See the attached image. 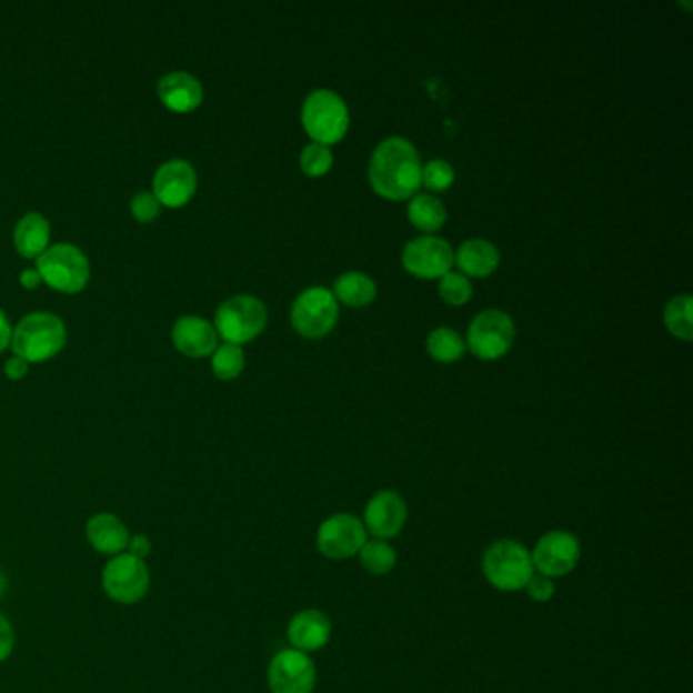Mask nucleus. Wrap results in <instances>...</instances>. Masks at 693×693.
<instances>
[{
  "instance_id": "30",
  "label": "nucleus",
  "mask_w": 693,
  "mask_h": 693,
  "mask_svg": "<svg viewBox=\"0 0 693 693\" xmlns=\"http://www.w3.org/2000/svg\"><path fill=\"white\" fill-rule=\"evenodd\" d=\"M440 295L450 305H464L472 298V283L462 273H448L440 279Z\"/></svg>"
},
{
  "instance_id": "3",
  "label": "nucleus",
  "mask_w": 693,
  "mask_h": 693,
  "mask_svg": "<svg viewBox=\"0 0 693 693\" xmlns=\"http://www.w3.org/2000/svg\"><path fill=\"white\" fill-rule=\"evenodd\" d=\"M66 344V325L53 313H31L12 332L14 356L27 362H43Z\"/></svg>"
},
{
  "instance_id": "31",
  "label": "nucleus",
  "mask_w": 693,
  "mask_h": 693,
  "mask_svg": "<svg viewBox=\"0 0 693 693\" xmlns=\"http://www.w3.org/2000/svg\"><path fill=\"white\" fill-rule=\"evenodd\" d=\"M161 210V203L153 192H139L131 202V212L139 222H151L155 220Z\"/></svg>"
},
{
  "instance_id": "28",
  "label": "nucleus",
  "mask_w": 693,
  "mask_h": 693,
  "mask_svg": "<svg viewBox=\"0 0 693 693\" xmlns=\"http://www.w3.org/2000/svg\"><path fill=\"white\" fill-rule=\"evenodd\" d=\"M332 163H334V153L325 144L310 143L299 157L301 171L310 178H322L332 169Z\"/></svg>"
},
{
  "instance_id": "26",
  "label": "nucleus",
  "mask_w": 693,
  "mask_h": 693,
  "mask_svg": "<svg viewBox=\"0 0 693 693\" xmlns=\"http://www.w3.org/2000/svg\"><path fill=\"white\" fill-rule=\"evenodd\" d=\"M692 308L690 295H677L665 305V325L671 334L683 342H690L693 338Z\"/></svg>"
},
{
  "instance_id": "10",
  "label": "nucleus",
  "mask_w": 693,
  "mask_h": 693,
  "mask_svg": "<svg viewBox=\"0 0 693 693\" xmlns=\"http://www.w3.org/2000/svg\"><path fill=\"white\" fill-rule=\"evenodd\" d=\"M514 342V322L509 313L486 310L479 313L468 330V346L482 360H499Z\"/></svg>"
},
{
  "instance_id": "13",
  "label": "nucleus",
  "mask_w": 693,
  "mask_h": 693,
  "mask_svg": "<svg viewBox=\"0 0 693 693\" xmlns=\"http://www.w3.org/2000/svg\"><path fill=\"white\" fill-rule=\"evenodd\" d=\"M403 267L419 279H442L454 264V251L443 239L419 237L406 242Z\"/></svg>"
},
{
  "instance_id": "34",
  "label": "nucleus",
  "mask_w": 693,
  "mask_h": 693,
  "mask_svg": "<svg viewBox=\"0 0 693 693\" xmlns=\"http://www.w3.org/2000/svg\"><path fill=\"white\" fill-rule=\"evenodd\" d=\"M151 551H153V545H151V539L143 535V533H139V535H132L129 539V545H127V551L124 553H129L132 558H137V560H147L149 555H151Z\"/></svg>"
},
{
  "instance_id": "38",
  "label": "nucleus",
  "mask_w": 693,
  "mask_h": 693,
  "mask_svg": "<svg viewBox=\"0 0 693 693\" xmlns=\"http://www.w3.org/2000/svg\"><path fill=\"white\" fill-rule=\"evenodd\" d=\"M4 592H7V578L0 572V596H4Z\"/></svg>"
},
{
  "instance_id": "8",
  "label": "nucleus",
  "mask_w": 693,
  "mask_h": 693,
  "mask_svg": "<svg viewBox=\"0 0 693 693\" xmlns=\"http://www.w3.org/2000/svg\"><path fill=\"white\" fill-rule=\"evenodd\" d=\"M338 301L325 288H310L299 293L291 308V323L305 338H323L334 330L338 322Z\"/></svg>"
},
{
  "instance_id": "29",
  "label": "nucleus",
  "mask_w": 693,
  "mask_h": 693,
  "mask_svg": "<svg viewBox=\"0 0 693 693\" xmlns=\"http://www.w3.org/2000/svg\"><path fill=\"white\" fill-rule=\"evenodd\" d=\"M454 180V168L443 159H433L425 168H421V185L430 188L433 192L448 190Z\"/></svg>"
},
{
  "instance_id": "4",
  "label": "nucleus",
  "mask_w": 693,
  "mask_h": 693,
  "mask_svg": "<svg viewBox=\"0 0 693 693\" xmlns=\"http://www.w3.org/2000/svg\"><path fill=\"white\" fill-rule=\"evenodd\" d=\"M301 122L313 143H340L350 127L346 102L332 90H315L303 102Z\"/></svg>"
},
{
  "instance_id": "2",
  "label": "nucleus",
  "mask_w": 693,
  "mask_h": 693,
  "mask_svg": "<svg viewBox=\"0 0 693 693\" xmlns=\"http://www.w3.org/2000/svg\"><path fill=\"white\" fill-rule=\"evenodd\" d=\"M482 574L492 587L501 592H521L535 574L531 551L519 541L501 539L484 551Z\"/></svg>"
},
{
  "instance_id": "5",
  "label": "nucleus",
  "mask_w": 693,
  "mask_h": 693,
  "mask_svg": "<svg viewBox=\"0 0 693 693\" xmlns=\"http://www.w3.org/2000/svg\"><path fill=\"white\" fill-rule=\"evenodd\" d=\"M37 273L61 293H78L90 279V264L78 247L60 242L37 259Z\"/></svg>"
},
{
  "instance_id": "15",
  "label": "nucleus",
  "mask_w": 693,
  "mask_h": 693,
  "mask_svg": "<svg viewBox=\"0 0 693 693\" xmlns=\"http://www.w3.org/2000/svg\"><path fill=\"white\" fill-rule=\"evenodd\" d=\"M195 188H198L195 169L185 159H171L157 169L153 193L159 203H165L169 208H180L192 200Z\"/></svg>"
},
{
  "instance_id": "11",
  "label": "nucleus",
  "mask_w": 693,
  "mask_h": 693,
  "mask_svg": "<svg viewBox=\"0 0 693 693\" xmlns=\"http://www.w3.org/2000/svg\"><path fill=\"white\" fill-rule=\"evenodd\" d=\"M582 548L580 539L570 531H550L539 539L535 550L531 553V562L535 572L545 578H563L572 574L580 562Z\"/></svg>"
},
{
  "instance_id": "22",
  "label": "nucleus",
  "mask_w": 693,
  "mask_h": 693,
  "mask_svg": "<svg viewBox=\"0 0 693 693\" xmlns=\"http://www.w3.org/2000/svg\"><path fill=\"white\" fill-rule=\"evenodd\" d=\"M332 293H334L335 301H342L350 308H364L376 298V283L364 273L350 271L335 279Z\"/></svg>"
},
{
  "instance_id": "20",
  "label": "nucleus",
  "mask_w": 693,
  "mask_h": 693,
  "mask_svg": "<svg viewBox=\"0 0 693 693\" xmlns=\"http://www.w3.org/2000/svg\"><path fill=\"white\" fill-rule=\"evenodd\" d=\"M454 263L468 277L484 279V277L492 275L494 269L501 263V252L492 244L491 240H466L464 244H460V249L455 252Z\"/></svg>"
},
{
  "instance_id": "14",
  "label": "nucleus",
  "mask_w": 693,
  "mask_h": 693,
  "mask_svg": "<svg viewBox=\"0 0 693 693\" xmlns=\"http://www.w3.org/2000/svg\"><path fill=\"white\" fill-rule=\"evenodd\" d=\"M406 523V502L395 491H381L364 506L362 525L374 539L396 538Z\"/></svg>"
},
{
  "instance_id": "36",
  "label": "nucleus",
  "mask_w": 693,
  "mask_h": 693,
  "mask_svg": "<svg viewBox=\"0 0 693 693\" xmlns=\"http://www.w3.org/2000/svg\"><path fill=\"white\" fill-rule=\"evenodd\" d=\"M12 340V328L11 322H9V318H7V313L0 310V350H4V348L11 344Z\"/></svg>"
},
{
  "instance_id": "33",
  "label": "nucleus",
  "mask_w": 693,
  "mask_h": 693,
  "mask_svg": "<svg viewBox=\"0 0 693 693\" xmlns=\"http://www.w3.org/2000/svg\"><path fill=\"white\" fill-rule=\"evenodd\" d=\"M14 649V629L7 616L0 614V663L11 657Z\"/></svg>"
},
{
  "instance_id": "32",
  "label": "nucleus",
  "mask_w": 693,
  "mask_h": 693,
  "mask_svg": "<svg viewBox=\"0 0 693 693\" xmlns=\"http://www.w3.org/2000/svg\"><path fill=\"white\" fill-rule=\"evenodd\" d=\"M525 592L535 602H550L555 594V584L545 575L533 574V578L526 582Z\"/></svg>"
},
{
  "instance_id": "7",
  "label": "nucleus",
  "mask_w": 693,
  "mask_h": 693,
  "mask_svg": "<svg viewBox=\"0 0 693 693\" xmlns=\"http://www.w3.org/2000/svg\"><path fill=\"white\" fill-rule=\"evenodd\" d=\"M151 586V574L143 560L129 553L110 558L102 570V587L107 596L119 604H137L143 600Z\"/></svg>"
},
{
  "instance_id": "27",
  "label": "nucleus",
  "mask_w": 693,
  "mask_h": 693,
  "mask_svg": "<svg viewBox=\"0 0 693 693\" xmlns=\"http://www.w3.org/2000/svg\"><path fill=\"white\" fill-rule=\"evenodd\" d=\"M244 369V352L237 344H222L214 350L212 356V371L218 379H237Z\"/></svg>"
},
{
  "instance_id": "23",
  "label": "nucleus",
  "mask_w": 693,
  "mask_h": 693,
  "mask_svg": "<svg viewBox=\"0 0 693 693\" xmlns=\"http://www.w3.org/2000/svg\"><path fill=\"white\" fill-rule=\"evenodd\" d=\"M445 218H448L445 205L435 195L418 193V195L411 198L409 220L421 232H428V237L433 234V232H438L445 224Z\"/></svg>"
},
{
  "instance_id": "19",
  "label": "nucleus",
  "mask_w": 693,
  "mask_h": 693,
  "mask_svg": "<svg viewBox=\"0 0 693 693\" xmlns=\"http://www.w3.org/2000/svg\"><path fill=\"white\" fill-rule=\"evenodd\" d=\"M159 98L175 112H192L202 104V84L192 73L171 72L159 80Z\"/></svg>"
},
{
  "instance_id": "1",
  "label": "nucleus",
  "mask_w": 693,
  "mask_h": 693,
  "mask_svg": "<svg viewBox=\"0 0 693 693\" xmlns=\"http://www.w3.org/2000/svg\"><path fill=\"white\" fill-rule=\"evenodd\" d=\"M372 190L384 200L401 202L418 193L421 159L418 149L401 137H391L374 149L369 168Z\"/></svg>"
},
{
  "instance_id": "37",
  "label": "nucleus",
  "mask_w": 693,
  "mask_h": 693,
  "mask_svg": "<svg viewBox=\"0 0 693 693\" xmlns=\"http://www.w3.org/2000/svg\"><path fill=\"white\" fill-rule=\"evenodd\" d=\"M21 283L27 289L37 288L41 283V275L37 273V269H24L23 273H21Z\"/></svg>"
},
{
  "instance_id": "18",
  "label": "nucleus",
  "mask_w": 693,
  "mask_h": 693,
  "mask_svg": "<svg viewBox=\"0 0 693 693\" xmlns=\"http://www.w3.org/2000/svg\"><path fill=\"white\" fill-rule=\"evenodd\" d=\"M86 538L90 541L92 550L114 558L127 551L131 533L117 514L98 513L88 521Z\"/></svg>"
},
{
  "instance_id": "9",
  "label": "nucleus",
  "mask_w": 693,
  "mask_h": 693,
  "mask_svg": "<svg viewBox=\"0 0 693 693\" xmlns=\"http://www.w3.org/2000/svg\"><path fill=\"white\" fill-rule=\"evenodd\" d=\"M369 541V533L359 516L338 513L325 519L315 533V548L323 558L332 562H344L359 555L362 545Z\"/></svg>"
},
{
  "instance_id": "25",
  "label": "nucleus",
  "mask_w": 693,
  "mask_h": 693,
  "mask_svg": "<svg viewBox=\"0 0 693 693\" xmlns=\"http://www.w3.org/2000/svg\"><path fill=\"white\" fill-rule=\"evenodd\" d=\"M466 342L452 328H438L428 335V352L433 360L452 364L464 356Z\"/></svg>"
},
{
  "instance_id": "35",
  "label": "nucleus",
  "mask_w": 693,
  "mask_h": 693,
  "mask_svg": "<svg viewBox=\"0 0 693 693\" xmlns=\"http://www.w3.org/2000/svg\"><path fill=\"white\" fill-rule=\"evenodd\" d=\"M27 371H29V362L19 359V356H12V359L7 360V364H4V374H7L9 379H12V381L23 379Z\"/></svg>"
},
{
  "instance_id": "16",
  "label": "nucleus",
  "mask_w": 693,
  "mask_h": 693,
  "mask_svg": "<svg viewBox=\"0 0 693 693\" xmlns=\"http://www.w3.org/2000/svg\"><path fill=\"white\" fill-rule=\"evenodd\" d=\"M288 639L301 653L320 651L332 639V622L320 610H301L289 622Z\"/></svg>"
},
{
  "instance_id": "21",
  "label": "nucleus",
  "mask_w": 693,
  "mask_h": 693,
  "mask_svg": "<svg viewBox=\"0 0 693 693\" xmlns=\"http://www.w3.org/2000/svg\"><path fill=\"white\" fill-rule=\"evenodd\" d=\"M14 249L27 259L41 257L49 249V222L37 212L24 214L14 227Z\"/></svg>"
},
{
  "instance_id": "12",
  "label": "nucleus",
  "mask_w": 693,
  "mask_h": 693,
  "mask_svg": "<svg viewBox=\"0 0 693 693\" xmlns=\"http://www.w3.org/2000/svg\"><path fill=\"white\" fill-rule=\"evenodd\" d=\"M267 682L271 693H313L318 682L315 663L308 653L285 649L271 659Z\"/></svg>"
},
{
  "instance_id": "24",
  "label": "nucleus",
  "mask_w": 693,
  "mask_h": 693,
  "mask_svg": "<svg viewBox=\"0 0 693 693\" xmlns=\"http://www.w3.org/2000/svg\"><path fill=\"white\" fill-rule=\"evenodd\" d=\"M360 565L364 572L371 575H386L395 570L396 551L389 541L383 539H371L362 545L359 551Z\"/></svg>"
},
{
  "instance_id": "6",
  "label": "nucleus",
  "mask_w": 693,
  "mask_h": 693,
  "mask_svg": "<svg viewBox=\"0 0 693 693\" xmlns=\"http://www.w3.org/2000/svg\"><path fill=\"white\" fill-rule=\"evenodd\" d=\"M267 325V308L261 299L234 295L215 311V332L228 344H244L261 334Z\"/></svg>"
},
{
  "instance_id": "17",
  "label": "nucleus",
  "mask_w": 693,
  "mask_h": 693,
  "mask_svg": "<svg viewBox=\"0 0 693 693\" xmlns=\"http://www.w3.org/2000/svg\"><path fill=\"white\" fill-rule=\"evenodd\" d=\"M173 344L185 356L202 359L214 352L218 346V332L214 325L198 318V315H183L173 325Z\"/></svg>"
}]
</instances>
